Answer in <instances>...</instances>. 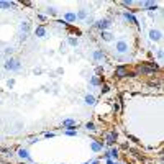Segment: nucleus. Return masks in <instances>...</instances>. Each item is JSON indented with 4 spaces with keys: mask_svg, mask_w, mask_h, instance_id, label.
<instances>
[{
    "mask_svg": "<svg viewBox=\"0 0 164 164\" xmlns=\"http://www.w3.org/2000/svg\"><path fill=\"white\" fill-rule=\"evenodd\" d=\"M125 18H126V20H128V21H131L133 25H138V20H136V18H135V16L131 15V13H128V12L125 13Z\"/></svg>",
    "mask_w": 164,
    "mask_h": 164,
    "instance_id": "19",
    "label": "nucleus"
},
{
    "mask_svg": "<svg viewBox=\"0 0 164 164\" xmlns=\"http://www.w3.org/2000/svg\"><path fill=\"white\" fill-rule=\"evenodd\" d=\"M102 40H103V41H107V43H110V41L115 40V36H113L110 31H102Z\"/></svg>",
    "mask_w": 164,
    "mask_h": 164,
    "instance_id": "14",
    "label": "nucleus"
},
{
    "mask_svg": "<svg viewBox=\"0 0 164 164\" xmlns=\"http://www.w3.org/2000/svg\"><path fill=\"white\" fill-rule=\"evenodd\" d=\"M92 57H94V61H102L103 57H105V54H103L100 49H95V51H94V54H92Z\"/></svg>",
    "mask_w": 164,
    "mask_h": 164,
    "instance_id": "15",
    "label": "nucleus"
},
{
    "mask_svg": "<svg viewBox=\"0 0 164 164\" xmlns=\"http://www.w3.org/2000/svg\"><path fill=\"white\" fill-rule=\"evenodd\" d=\"M161 38H163V33L159 30H149V40L151 41H161Z\"/></svg>",
    "mask_w": 164,
    "mask_h": 164,
    "instance_id": "5",
    "label": "nucleus"
},
{
    "mask_svg": "<svg viewBox=\"0 0 164 164\" xmlns=\"http://www.w3.org/2000/svg\"><path fill=\"white\" fill-rule=\"evenodd\" d=\"M84 102H85V105H95V97H94L92 94H87L85 97H84Z\"/></svg>",
    "mask_w": 164,
    "mask_h": 164,
    "instance_id": "13",
    "label": "nucleus"
},
{
    "mask_svg": "<svg viewBox=\"0 0 164 164\" xmlns=\"http://www.w3.org/2000/svg\"><path fill=\"white\" fill-rule=\"evenodd\" d=\"M84 164H89V163H84Z\"/></svg>",
    "mask_w": 164,
    "mask_h": 164,
    "instance_id": "28",
    "label": "nucleus"
},
{
    "mask_svg": "<svg viewBox=\"0 0 164 164\" xmlns=\"http://www.w3.org/2000/svg\"><path fill=\"white\" fill-rule=\"evenodd\" d=\"M35 36H38V38H44L46 36V28L43 25H38L35 28Z\"/></svg>",
    "mask_w": 164,
    "mask_h": 164,
    "instance_id": "8",
    "label": "nucleus"
},
{
    "mask_svg": "<svg viewBox=\"0 0 164 164\" xmlns=\"http://www.w3.org/2000/svg\"><path fill=\"white\" fill-rule=\"evenodd\" d=\"M61 164H64V163H61Z\"/></svg>",
    "mask_w": 164,
    "mask_h": 164,
    "instance_id": "30",
    "label": "nucleus"
},
{
    "mask_svg": "<svg viewBox=\"0 0 164 164\" xmlns=\"http://www.w3.org/2000/svg\"><path fill=\"white\" fill-rule=\"evenodd\" d=\"M76 125H77V122L74 120V118H67V120L62 122V126H64V128H74Z\"/></svg>",
    "mask_w": 164,
    "mask_h": 164,
    "instance_id": "10",
    "label": "nucleus"
},
{
    "mask_svg": "<svg viewBox=\"0 0 164 164\" xmlns=\"http://www.w3.org/2000/svg\"><path fill=\"white\" fill-rule=\"evenodd\" d=\"M13 85H15V79H8V81H7V87L12 89Z\"/></svg>",
    "mask_w": 164,
    "mask_h": 164,
    "instance_id": "25",
    "label": "nucleus"
},
{
    "mask_svg": "<svg viewBox=\"0 0 164 164\" xmlns=\"http://www.w3.org/2000/svg\"><path fill=\"white\" fill-rule=\"evenodd\" d=\"M95 26H97L100 31H107L110 26H112V21L108 20V18H102V20H98L97 23H95Z\"/></svg>",
    "mask_w": 164,
    "mask_h": 164,
    "instance_id": "3",
    "label": "nucleus"
},
{
    "mask_svg": "<svg viewBox=\"0 0 164 164\" xmlns=\"http://www.w3.org/2000/svg\"><path fill=\"white\" fill-rule=\"evenodd\" d=\"M115 76H117L118 79H123V77H126V76H128V71H126V67H123V66L117 67V71H115Z\"/></svg>",
    "mask_w": 164,
    "mask_h": 164,
    "instance_id": "9",
    "label": "nucleus"
},
{
    "mask_svg": "<svg viewBox=\"0 0 164 164\" xmlns=\"http://www.w3.org/2000/svg\"><path fill=\"white\" fill-rule=\"evenodd\" d=\"M46 12H48V15H53V16H56V15H57L56 7H48V8H46Z\"/></svg>",
    "mask_w": 164,
    "mask_h": 164,
    "instance_id": "20",
    "label": "nucleus"
},
{
    "mask_svg": "<svg viewBox=\"0 0 164 164\" xmlns=\"http://www.w3.org/2000/svg\"><path fill=\"white\" fill-rule=\"evenodd\" d=\"M23 164H26V163H23Z\"/></svg>",
    "mask_w": 164,
    "mask_h": 164,
    "instance_id": "29",
    "label": "nucleus"
},
{
    "mask_svg": "<svg viewBox=\"0 0 164 164\" xmlns=\"http://www.w3.org/2000/svg\"><path fill=\"white\" fill-rule=\"evenodd\" d=\"M67 43H69L71 46H77V44H79V41H77L76 38H69V40H67Z\"/></svg>",
    "mask_w": 164,
    "mask_h": 164,
    "instance_id": "22",
    "label": "nucleus"
},
{
    "mask_svg": "<svg viewBox=\"0 0 164 164\" xmlns=\"http://www.w3.org/2000/svg\"><path fill=\"white\" fill-rule=\"evenodd\" d=\"M5 69L7 71H20V67H21V62L18 61V59H15V57H8L5 61Z\"/></svg>",
    "mask_w": 164,
    "mask_h": 164,
    "instance_id": "2",
    "label": "nucleus"
},
{
    "mask_svg": "<svg viewBox=\"0 0 164 164\" xmlns=\"http://www.w3.org/2000/svg\"><path fill=\"white\" fill-rule=\"evenodd\" d=\"M76 15H77V20H87V10L85 8H81Z\"/></svg>",
    "mask_w": 164,
    "mask_h": 164,
    "instance_id": "17",
    "label": "nucleus"
},
{
    "mask_svg": "<svg viewBox=\"0 0 164 164\" xmlns=\"http://www.w3.org/2000/svg\"><path fill=\"white\" fill-rule=\"evenodd\" d=\"M85 128L90 130V131H94V130H95V125H94L92 122H87V123H85Z\"/></svg>",
    "mask_w": 164,
    "mask_h": 164,
    "instance_id": "23",
    "label": "nucleus"
},
{
    "mask_svg": "<svg viewBox=\"0 0 164 164\" xmlns=\"http://www.w3.org/2000/svg\"><path fill=\"white\" fill-rule=\"evenodd\" d=\"M13 7H15L13 2H3V0H0V10H10Z\"/></svg>",
    "mask_w": 164,
    "mask_h": 164,
    "instance_id": "11",
    "label": "nucleus"
},
{
    "mask_svg": "<svg viewBox=\"0 0 164 164\" xmlns=\"http://www.w3.org/2000/svg\"><path fill=\"white\" fill-rule=\"evenodd\" d=\"M105 141H107V144H113L115 141H117V133H115V131H110V133L107 135Z\"/></svg>",
    "mask_w": 164,
    "mask_h": 164,
    "instance_id": "12",
    "label": "nucleus"
},
{
    "mask_svg": "<svg viewBox=\"0 0 164 164\" xmlns=\"http://www.w3.org/2000/svg\"><path fill=\"white\" fill-rule=\"evenodd\" d=\"M105 158H107V159H117L118 158V149L117 148L110 149V151H108V154H105Z\"/></svg>",
    "mask_w": 164,
    "mask_h": 164,
    "instance_id": "16",
    "label": "nucleus"
},
{
    "mask_svg": "<svg viewBox=\"0 0 164 164\" xmlns=\"http://www.w3.org/2000/svg\"><path fill=\"white\" fill-rule=\"evenodd\" d=\"M90 84H92V85H98V84H100V79H98L97 76H94L92 79H90Z\"/></svg>",
    "mask_w": 164,
    "mask_h": 164,
    "instance_id": "21",
    "label": "nucleus"
},
{
    "mask_svg": "<svg viewBox=\"0 0 164 164\" xmlns=\"http://www.w3.org/2000/svg\"><path fill=\"white\" fill-rule=\"evenodd\" d=\"M128 51H130V44L126 40L115 41V53H117L118 56H125V54H128Z\"/></svg>",
    "mask_w": 164,
    "mask_h": 164,
    "instance_id": "1",
    "label": "nucleus"
},
{
    "mask_svg": "<svg viewBox=\"0 0 164 164\" xmlns=\"http://www.w3.org/2000/svg\"><path fill=\"white\" fill-rule=\"evenodd\" d=\"M107 164H118L117 161H112V159H107Z\"/></svg>",
    "mask_w": 164,
    "mask_h": 164,
    "instance_id": "26",
    "label": "nucleus"
},
{
    "mask_svg": "<svg viewBox=\"0 0 164 164\" xmlns=\"http://www.w3.org/2000/svg\"><path fill=\"white\" fill-rule=\"evenodd\" d=\"M44 136H46V138H53V136H54V133H46Z\"/></svg>",
    "mask_w": 164,
    "mask_h": 164,
    "instance_id": "27",
    "label": "nucleus"
},
{
    "mask_svg": "<svg viewBox=\"0 0 164 164\" xmlns=\"http://www.w3.org/2000/svg\"><path fill=\"white\" fill-rule=\"evenodd\" d=\"M66 135L67 136H77V131L76 130H66Z\"/></svg>",
    "mask_w": 164,
    "mask_h": 164,
    "instance_id": "24",
    "label": "nucleus"
},
{
    "mask_svg": "<svg viewBox=\"0 0 164 164\" xmlns=\"http://www.w3.org/2000/svg\"><path fill=\"white\" fill-rule=\"evenodd\" d=\"M20 31H21V36L25 38V36L30 33V21H26V20L21 21V23H20Z\"/></svg>",
    "mask_w": 164,
    "mask_h": 164,
    "instance_id": "6",
    "label": "nucleus"
},
{
    "mask_svg": "<svg viewBox=\"0 0 164 164\" xmlns=\"http://www.w3.org/2000/svg\"><path fill=\"white\" fill-rule=\"evenodd\" d=\"M90 146H92V149L95 151V153H97V151H102V148H103V144L98 143V141H92V144H90Z\"/></svg>",
    "mask_w": 164,
    "mask_h": 164,
    "instance_id": "18",
    "label": "nucleus"
},
{
    "mask_svg": "<svg viewBox=\"0 0 164 164\" xmlns=\"http://www.w3.org/2000/svg\"><path fill=\"white\" fill-rule=\"evenodd\" d=\"M64 20H66L67 23H74V21L77 20L76 12H66V13H64Z\"/></svg>",
    "mask_w": 164,
    "mask_h": 164,
    "instance_id": "7",
    "label": "nucleus"
},
{
    "mask_svg": "<svg viewBox=\"0 0 164 164\" xmlns=\"http://www.w3.org/2000/svg\"><path fill=\"white\" fill-rule=\"evenodd\" d=\"M16 154H18V158L20 159H25V161H30V163L33 161V158H31L30 153H28V149H25V148H20Z\"/></svg>",
    "mask_w": 164,
    "mask_h": 164,
    "instance_id": "4",
    "label": "nucleus"
}]
</instances>
